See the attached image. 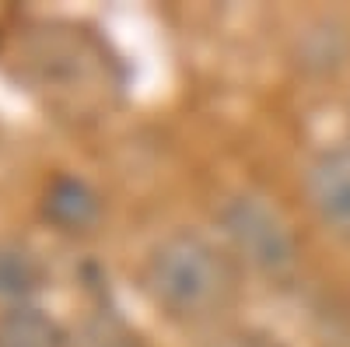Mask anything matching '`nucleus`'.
<instances>
[{
  "mask_svg": "<svg viewBox=\"0 0 350 347\" xmlns=\"http://www.w3.org/2000/svg\"><path fill=\"white\" fill-rule=\"evenodd\" d=\"M221 231L245 264L267 277H287L298 267V242L277 207L262 196L242 193L221 207Z\"/></svg>",
  "mask_w": 350,
  "mask_h": 347,
  "instance_id": "f03ea898",
  "label": "nucleus"
},
{
  "mask_svg": "<svg viewBox=\"0 0 350 347\" xmlns=\"http://www.w3.org/2000/svg\"><path fill=\"white\" fill-rule=\"evenodd\" d=\"M231 256L196 231L165 235L144 264V292L158 309L179 320H203L235 298Z\"/></svg>",
  "mask_w": 350,
  "mask_h": 347,
  "instance_id": "f257e3e1",
  "label": "nucleus"
},
{
  "mask_svg": "<svg viewBox=\"0 0 350 347\" xmlns=\"http://www.w3.org/2000/svg\"><path fill=\"white\" fill-rule=\"evenodd\" d=\"M98 214L102 200L81 176H56L42 193V218L60 231H88Z\"/></svg>",
  "mask_w": 350,
  "mask_h": 347,
  "instance_id": "20e7f679",
  "label": "nucleus"
},
{
  "mask_svg": "<svg viewBox=\"0 0 350 347\" xmlns=\"http://www.w3.org/2000/svg\"><path fill=\"white\" fill-rule=\"evenodd\" d=\"M0 347H64V333L46 312L14 305L0 316Z\"/></svg>",
  "mask_w": 350,
  "mask_h": 347,
  "instance_id": "39448f33",
  "label": "nucleus"
},
{
  "mask_svg": "<svg viewBox=\"0 0 350 347\" xmlns=\"http://www.w3.org/2000/svg\"><path fill=\"white\" fill-rule=\"evenodd\" d=\"M42 287V264L25 246L0 242V302L25 305Z\"/></svg>",
  "mask_w": 350,
  "mask_h": 347,
  "instance_id": "423d86ee",
  "label": "nucleus"
},
{
  "mask_svg": "<svg viewBox=\"0 0 350 347\" xmlns=\"http://www.w3.org/2000/svg\"><path fill=\"white\" fill-rule=\"evenodd\" d=\"M308 207L326 231L350 239V144L319 151L305 168Z\"/></svg>",
  "mask_w": 350,
  "mask_h": 347,
  "instance_id": "7ed1b4c3",
  "label": "nucleus"
}]
</instances>
